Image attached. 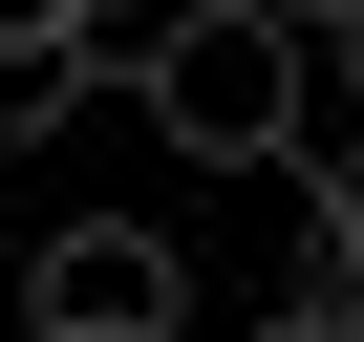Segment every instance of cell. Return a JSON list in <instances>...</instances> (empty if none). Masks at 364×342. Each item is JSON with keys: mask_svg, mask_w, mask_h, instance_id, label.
Listing matches in <instances>:
<instances>
[{"mask_svg": "<svg viewBox=\"0 0 364 342\" xmlns=\"http://www.w3.org/2000/svg\"><path fill=\"white\" fill-rule=\"evenodd\" d=\"M129 86H150V128L193 171H279L300 150V0H193V22L129 43Z\"/></svg>", "mask_w": 364, "mask_h": 342, "instance_id": "cell-1", "label": "cell"}, {"mask_svg": "<svg viewBox=\"0 0 364 342\" xmlns=\"http://www.w3.org/2000/svg\"><path fill=\"white\" fill-rule=\"evenodd\" d=\"M22 321H43V342H171V321H193V278H171L150 214H65V236L22 257Z\"/></svg>", "mask_w": 364, "mask_h": 342, "instance_id": "cell-2", "label": "cell"}, {"mask_svg": "<svg viewBox=\"0 0 364 342\" xmlns=\"http://www.w3.org/2000/svg\"><path fill=\"white\" fill-rule=\"evenodd\" d=\"M86 86H107V65H86V43H0V150H43V128H65V107H86Z\"/></svg>", "mask_w": 364, "mask_h": 342, "instance_id": "cell-3", "label": "cell"}, {"mask_svg": "<svg viewBox=\"0 0 364 342\" xmlns=\"http://www.w3.org/2000/svg\"><path fill=\"white\" fill-rule=\"evenodd\" d=\"M0 43H86L107 65V0H0Z\"/></svg>", "mask_w": 364, "mask_h": 342, "instance_id": "cell-4", "label": "cell"}, {"mask_svg": "<svg viewBox=\"0 0 364 342\" xmlns=\"http://www.w3.org/2000/svg\"><path fill=\"white\" fill-rule=\"evenodd\" d=\"M257 342H343V321H300V299H279V321H257Z\"/></svg>", "mask_w": 364, "mask_h": 342, "instance_id": "cell-5", "label": "cell"}, {"mask_svg": "<svg viewBox=\"0 0 364 342\" xmlns=\"http://www.w3.org/2000/svg\"><path fill=\"white\" fill-rule=\"evenodd\" d=\"M300 22H343V43H364V0H300Z\"/></svg>", "mask_w": 364, "mask_h": 342, "instance_id": "cell-6", "label": "cell"}, {"mask_svg": "<svg viewBox=\"0 0 364 342\" xmlns=\"http://www.w3.org/2000/svg\"><path fill=\"white\" fill-rule=\"evenodd\" d=\"M343 86H364V43H343Z\"/></svg>", "mask_w": 364, "mask_h": 342, "instance_id": "cell-7", "label": "cell"}]
</instances>
